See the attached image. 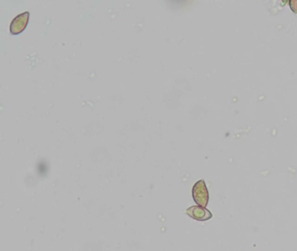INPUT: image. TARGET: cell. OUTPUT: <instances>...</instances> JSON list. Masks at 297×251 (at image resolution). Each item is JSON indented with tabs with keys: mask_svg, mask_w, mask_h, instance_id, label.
<instances>
[{
	"mask_svg": "<svg viewBox=\"0 0 297 251\" xmlns=\"http://www.w3.org/2000/svg\"><path fill=\"white\" fill-rule=\"evenodd\" d=\"M192 196L195 203L200 207L207 208L209 201V192L205 180H199L194 184L192 189Z\"/></svg>",
	"mask_w": 297,
	"mask_h": 251,
	"instance_id": "1",
	"label": "cell"
},
{
	"mask_svg": "<svg viewBox=\"0 0 297 251\" xmlns=\"http://www.w3.org/2000/svg\"><path fill=\"white\" fill-rule=\"evenodd\" d=\"M29 18L30 12L28 11L17 15L10 24V33L13 35H18L22 33L27 28Z\"/></svg>",
	"mask_w": 297,
	"mask_h": 251,
	"instance_id": "2",
	"label": "cell"
},
{
	"mask_svg": "<svg viewBox=\"0 0 297 251\" xmlns=\"http://www.w3.org/2000/svg\"><path fill=\"white\" fill-rule=\"evenodd\" d=\"M186 214L198 222H206L213 218V214L207 208L200 207L199 205L191 206L186 210Z\"/></svg>",
	"mask_w": 297,
	"mask_h": 251,
	"instance_id": "3",
	"label": "cell"
},
{
	"mask_svg": "<svg viewBox=\"0 0 297 251\" xmlns=\"http://www.w3.org/2000/svg\"><path fill=\"white\" fill-rule=\"evenodd\" d=\"M292 12L297 14V0H289L288 2Z\"/></svg>",
	"mask_w": 297,
	"mask_h": 251,
	"instance_id": "4",
	"label": "cell"
}]
</instances>
